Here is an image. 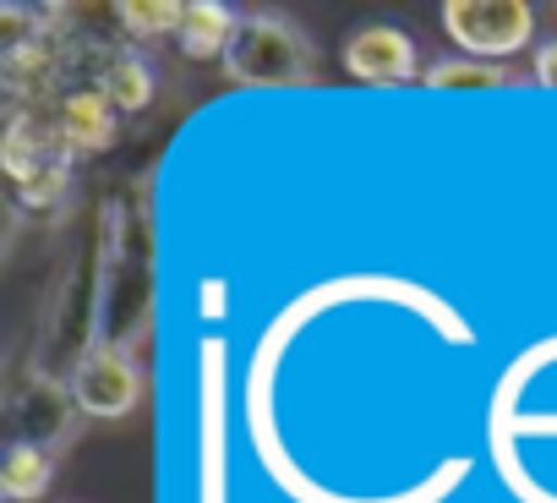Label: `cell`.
Returning a JSON list of instances; mask_svg holds the SVG:
<instances>
[{"label": "cell", "mask_w": 557, "mask_h": 503, "mask_svg": "<svg viewBox=\"0 0 557 503\" xmlns=\"http://www.w3.org/2000/svg\"><path fill=\"white\" fill-rule=\"evenodd\" d=\"M443 34L459 45V56L497 66L535 39V12L524 0H448Z\"/></svg>", "instance_id": "cell-2"}, {"label": "cell", "mask_w": 557, "mask_h": 503, "mask_svg": "<svg viewBox=\"0 0 557 503\" xmlns=\"http://www.w3.org/2000/svg\"><path fill=\"white\" fill-rule=\"evenodd\" d=\"M94 88H99L121 115H143V110L159 99V72L148 66V56H137V50H115V56L99 61Z\"/></svg>", "instance_id": "cell-7"}, {"label": "cell", "mask_w": 557, "mask_h": 503, "mask_svg": "<svg viewBox=\"0 0 557 503\" xmlns=\"http://www.w3.org/2000/svg\"><path fill=\"white\" fill-rule=\"evenodd\" d=\"M7 416H12V427H17V443H34V449H66V438H72V421L83 416L77 410V400H72V383H61V378H50V372H34L17 394H12V405H7Z\"/></svg>", "instance_id": "cell-5"}, {"label": "cell", "mask_w": 557, "mask_h": 503, "mask_svg": "<svg viewBox=\"0 0 557 503\" xmlns=\"http://www.w3.org/2000/svg\"><path fill=\"white\" fill-rule=\"evenodd\" d=\"M213 307H224V285H213V280H208V285H202V318H219Z\"/></svg>", "instance_id": "cell-13"}, {"label": "cell", "mask_w": 557, "mask_h": 503, "mask_svg": "<svg viewBox=\"0 0 557 503\" xmlns=\"http://www.w3.org/2000/svg\"><path fill=\"white\" fill-rule=\"evenodd\" d=\"M55 487V454L34 443H12L0 459V498L7 503H39Z\"/></svg>", "instance_id": "cell-9"}, {"label": "cell", "mask_w": 557, "mask_h": 503, "mask_svg": "<svg viewBox=\"0 0 557 503\" xmlns=\"http://www.w3.org/2000/svg\"><path fill=\"white\" fill-rule=\"evenodd\" d=\"M235 28H240L235 7H219V0H186V17H181L175 45H181L186 61H224Z\"/></svg>", "instance_id": "cell-8"}, {"label": "cell", "mask_w": 557, "mask_h": 503, "mask_svg": "<svg viewBox=\"0 0 557 503\" xmlns=\"http://www.w3.org/2000/svg\"><path fill=\"white\" fill-rule=\"evenodd\" d=\"M55 132H61V143H66V154L72 159H94V154H104V148H115V137H121V110L88 83V88H72L61 105H55Z\"/></svg>", "instance_id": "cell-6"}, {"label": "cell", "mask_w": 557, "mask_h": 503, "mask_svg": "<svg viewBox=\"0 0 557 503\" xmlns=\"http://www.w3.org/2000/svg\"><path fill=\"white\" fill-rule=\"evenodd\" d=\"M224 77L235 88H296L312 77V39L278 12H240L224 50Z\"/></svg>", "instance_id": "cell-1"}, {"label": "cell", "mask_w": 557, "mask_h": 503, "mask_svg": "<svg viewBox=\"0 0 557 503\" xmlns=\"http://www.w3.org/2000/svg\"><path fill=\"white\" fill-rule=\"evenodd\" d=\"M345 72L356 83H372V88H399L410 77H426L421 72V50H416V39L399 23H361L345 39Z\"/></svg>", "instance_id": "cell-4"}, {"label": "cell", "mask_w": 557, "mask_h": 503, "mask_svg": "<svg viewBox=\"0 0 557 503\" xmlns=\"http://www.w3.org/2000/svg\"><path fill=\"white\" fill-rule=\"evenodd\" d=\"M535 88H552L557 94V39H546L535 50Z\"/></svg>", "instance_id": "cell-12"}, {"label": "cell", "mask_w": 557, "mask_h": 503, "mask_svg": "<svg viewBox=\"0 0 557 503\" xmlns=\"http://www.w3.org/2000/svg\"><path fill=\"white\" fill-rule=\"evenodd\" d=\"M432 94H454V88H508V72L503 66H492V61H470V56H448V61H437L426 77H421Z\"/></svg>", "instance_id": "cell-10"}, {"label": "cell", "mask_w": 557, "mask_h": 503, "mask_svg": "<svg viewBox=\"0 0 557 503\" xmlns=\"http://www.w3.org/2000/svg\"><path fill=\"white\" fill-rule=\"evenodd\" d=\"M66 383L88 421H126L143 405V372L126 345H88L66 372Z\"/></svg>", "instance_id": "cell-3"}, {"label": "cell", "mask_w": 557, "mask_h": 503, "mask_svg": "<svg viewBox=\"0 0 557 503\" xmlns=\"http://www.w3.org/2000/svg\"><path fill=\"white\" fill-rule=\"evenodd\" d=\"M181 17H186V7H175V0H126V7H115V23H121L132 39L181 34Z\"/></svg>", "instance_id": "cell-11"}]
</instances>
